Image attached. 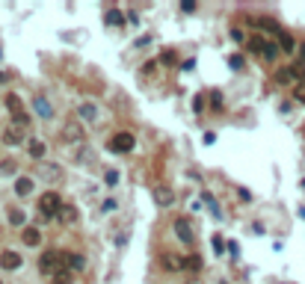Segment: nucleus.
I'll return each instance as SVG.
<instances>
[{
    "instance_id": "1",
    "label": "nucleus",
    "mask_w": 305,
    "mask_h": 284,
    "mask_svg": "<svg viewBox=\"0 0 305 284\" xmlns=\"http://www.w3.org/2000/svg\"><path fill=\"white\" fill-rule=\"evenodd\" d=\"M60 210H63V198H60V192H57V189H48V192L39 198V222L57 219Z\"/></svg>"
},
{
    "instance_id": "2",
    "label": "nucleus",
    "mask_w": 305,
    "mask_h": 284,
    "mask_svg": "<svg viewBox=\"0 0 305 284\" xmlns=\"http://www.w3.org/2000/svg\"><path fill=\"white\" fill-rule=\"evenodd\" d=\"M134 145H136V139H134V133H128V130H122V133H113V139H110V151L113 154H128V151H134Z\"/></svg>"
},
{
    "instance_id": "3",
    "label": "nucleus",
    "mask_w": 305,
    "mask_h": 284,
    "mask_svg": "<svg viewBox=\"0 0 305 284\" xmlns=\"http://www.w3.org/2000/svg\"><path fill=\"white\" fill-rule=\"evenodd\" d=\"M63 139H66V142H74V145H83V142H86V130H83V125H80L77 119H71V122L63 125Z\"/></svg>"
},
{
    "instance_id": "4",
    "label": "nucleus",
    "mask_w": 305,
    "mask_h": 284,
    "mask_svg": "<svg viewBox=\"0 0 305 284\" xmlns=\"http://www.w3.org/2000/svg\"><path fill=\"white\" fill-rule=\"evenodd\" d=\"M60 257H63V252H57V249H48V252L39 257V269L48 275V272H57L60 269Z\"/></svg>"
},
{
    "instance_id": "5",
    "label": "nucleus",
    "mask_w": 305,
    "mask_h": 284,
    "mask_svg": "<svg viewBox=\"0 0 305 284\" xmlns=\"http://www.w3.org/2000/svg\"><path fill=\"white\" fill-rule=\"evenodd\" d=\"M74 160L80 163V166H86V169H92V166H98V154L83 142V145H77V151H74Z\"/></svg>"
},
{
    "instance_id": "6",
    "label": "nucleus",
    "mask_w": 305,
    "mask_h": 284,
    "mask_svg": "<svg viewBox=\"0 0 305 284\" xmlns=\"http://www.w3.org/2000/svg\"><path fill=\"white\" fill-rule=\"evenodd\" d=\"M175 234H178L181 243H193V240H196V234H193V222L187 219V216L175 219Z\"/></svg>"
},
{
    "instance_id": "7",
    "label": "nucleus",
    "mask_w": 305,
    "mask_h": 284,
    "mask_svg": "<svg viewBox=\"0 0 305 284\" xmlns=\"http://www.w3.org/2000/svg\"><path fill=\"white\" fill-rule=\"evenodd\" d=\"M39 175H42L48 184H60V181H63V169H60L57 163H45V166H39Z\"/></svg>"
},
{
    "instance_id": "8",
    "label": "nucleus",
    "mask_w": 305,
    "mask_h": 284,
    "mask_svg": "<svg viewBox=\"0 0 305 284\" xmlns=\"http://www.w3.org/2000/svg\"><path fill=\"white\" fill-rule=\"evenodd\" d=\"M63 263H66L68 272H80L86 266V257L83 254H74V252H63Z\"/></svg>"
},
{
    "instance_id": "9",
    "label": "nucleus",
    "mask_w": 305,
    "mask_h": 284,
    "mask_svg": "<svg viewBox=\"0 0 305 284\" xmlns=\"http://www.w3.org/2000/svg\"><path fill=\"white\" fill-rule=\"evenodd\" d=\"M125 21H128V15L122 9H107L104 12V24L107 27H125Z\"/></svg>"
},
{
    "instance_id": "10",
    "label": "nucleus",
    "mask_w": 305,
    "mask_h": 284,
    "mask_svg": "<svg viewBox=\"0 0 305 284\" xmlns=\"http://www.w3.org/2000/svg\"><path fill=\"white\" fill-rule=\"evenodd\" d=\"M0 266H3V269H18V266H21V254L12 252V249H3V252H0Z\"/></svg>"
},
{
    "instance_id": "11",
    "label": "nucleus",
    "mask_w": 305,
    "mask_h": 284,
    "mask_svg": "<svg viewBox=\"0 0 305 284\" xmlns=\"http://www.w3.org/2000/svg\"><path fill=\"white\" fill-rule=\"evenodd\" d=\"M21 243H24V246H39V243H42V231H39L36 225L21 228Z\"/></svg>"
},
{
    "instance_id": "12",
    "label": "nucleus",
    "mask_w": 305,
    "mask_h": 284,
    "mask_svg": "<svg viewBox=\"0 0 305 284\" xmlns=\"http://www.w3.org/2000/svg\"><path fill=\"white\" fill-rule=\"evenodd\" d=\"M154 201H157V207H172L175 204V192L169 187H157L154 189Z\"/></svg>"
},
{
    "instance_id": "13",
    "label": "nucleus",
    "mask_w": 305,
    "mask_h": 284,
    "mask_svg": "<svg viewBox=\"0 0 305 284\" xmlns=\"http://www.w3.org/2000/svg\"><path fill=\"white\" fill-rule=\"evenodd\" d=\"M3 142H6V145H21V142H24V130L15 127V125H9L6 130H3Z\"/></svg>"
},
{
    "instance_id": "14",
    "label": "nucleus",
    "mask_w": 305,
    "mask_h": 284,
    "mask_svg": "<svg viewBox=\"0 0 305 284\" xmlns=\"http://www.w3.org/2000/svg\"><path fill=\"white\" fill-rule=\"evenodd\" d=\"M77 116H80L83 122H98V107H95V104H80V107H77Z\"/></svg>"
},
{
    "instance_id": "15",
    "label": "nucleus",
    "mask_w": 305,
    "mask_h": 284,
    "mask_svg": "<svg viewBox=\"0 0 305 284\" xmlns=\"http://www.w3.org/2000/svg\"><path fill=\"white\" fill-rule=\"evenodd\" d=\"M33 192V178H27V175H21L18 181H15V195H21V198H27Z\"/></svg>"
},
{
    "instance_id": "16",
    "label": "nucleus",
    "mask_w": 305,
    "mask_h": 284,
    "mask_svg": "<svg viewBox=\"0 0 305 284\" xmlns=\"http://www.w3.org/2000/svg\"><path fill=\"white\" fill-rule=\"evenodd\" d=\"M278 51H284V54H293L296 51V42H293V36L290 33H278Z\"/></svg>"
},
{
    "instance_id": "17",
    "label": "nucleus",
    "mask_w": 305,
    "mask_h": 284,
    "mask_svg": "<svg viewBox=\"0 0 305 284\" xmlns=\"http://www.w3.org/2000/svg\"><path fill=\"white\" fill-rule=\"evenodd\" d=\"M36 113H39L42 119H51V116H54V110H51V104L45 101V95H36Z\"/></svg>"
},
{
    "instance_id": "18",
    "label": "nucleus",
    "mask_w": 305,
    "mask_h": 284,
    "mask_svg": "<svg viewBox=\"0 0 305 284\" xmlns=\"http://www.w3.org/2000/svg\"><path fill=\"white\" fill-rule=\"evenodd\" d=\"M181 266L199 272V269H202V257H199V254H187V257H181Z\"/></svg>"
},
{
    "instance_id": "19",
    "label": "nucleus",
    "mask_w": 305,
    "mask_h": 284,
    "mask_svg": "<svg viewBox=\"0 0 305 284\" xmlns=\"http://www.w3.org/2000/svg\"><path fill=\"white\" fill-rule=\"evenodd\" d=\"M9 222H12L15 228H27V213L18 210V207H12V210H9Z\"/></svg>"
},
{
    "instance_id": "20",
    "label": "nucleus",
    "mask_w": 305,
    "mask_h": 284,
    "mask_svg": "<svg viewBox=\"0 0 305 284\" xmlns=\"http://www.w3.org/2000/svg\"><path fill=\"white\" fill-rule=\"evenodd\" d=\"M57 219L63 222V225H74V222H77V210H74V207H63Z\"/></svg>"
},
{
    "instance_id": "21",
    "label": "nucleus",
    "mask_w": 305,
    "mask_h": 284,
    "mask_svg": "<svg viewBox=\"0 0 305 284\" xmlns=\"http://www.w3.org/2000/svg\"><path fill=\"white\" fill-rule=\"evenodd\" d=\"M6 110H9L12 116L24 113V110H21V98H18V95H6Z\"/></svg>"
},
{
    "instance_id": "22",
    "label": "nucleus",
    "mask_w": 305,
    "mask_h": 284,
    "mask_svg": "<svg viewBox=\"0 0 305 284\" xmlns=\"http://www.w3.org/2000/svg\"><path fill=\"white\" fill-rule=\"evenodd\" d=\"M45 151H48V148H45V142H42V139H33V142H30V157H33V160H42V157H45Z\"/></svg>"
},
{
    "instance_id": "23",
    "label": "nucleus",
    "mask_w": 305,
    "mask_h": 284,
    "mask_svg": "<svg viewBox=\"0 0 305 284\" xmlns=\"http://www.w3.org/2000/svg\"><path fill=\"white\" fill-rule=\"evenodd\" d=\"M290 80H296V77H293V68H278V71H275V83L284 86V83H290Z\"/></svg>"
},
{
    "instance_id": "24",
    "label": "nucleus",
    "mask_w": 305,
    "mask_h": 284,
    "mask_svg": "<svg viewBox=\"0 0 305 284\" xmlns=\"http://www.w3.org/2000/svg\"><path fill=\"white\" fill-rule=\"evenodd\" d=\"M15 172H18L15 160H0V175H15Z\"/></svg>"
},
{
    "instance_id": "25",
    "label": "nucleus",
    "mask_w": 305,
    "mask_h": 284,
    "mask_svg": "<svg viewBox=\"0 0 305 284\" xmlns=\"http://www.w3.org/2000/svg\"><path fill=\"white\" fill-rule=\"evenodd\" d=\"M30 122H33V119H30L27 113H18V116H12V125L21 127V130H24V127H30Z\"/></svg>"
},
{
    "instance_id": "26",
    "label": "nucleus",
    "mask_w": 305,
    "mask_h": 284,
    "mask_svg": "<svg viewBox=\"0 0 305 284\" xmlns=\"http://www.w3.org/2000/svg\"><path fill=\"white\" fill-rule=\"evenodd\" d=\"M54 284H71V272L68 269H57L54 272Z\"/></svg>"
},
{
    "instance_id": "27",
    "label": "nucleus",
    "mask_w": 305,
    "mask_h": 284,
    "mask_svg": "<svg viewBox=\"0 0 305 284\" xmlns=\"http://www.w3.org/2000/svg\"><path fill=\"white\" fill-rule=\"evenodd\" d=\"M249 48H252V51H255V54H264V48H267V42H264V39H258V36H255V39H252V42H249Z\"/></svg>"
},
{
    "instance_id": "28",
    "label": "nucleus",
    "mask_w": 305,
    "mask_h": 284,
    "mask_svg": "<svg viewBox=\"0 0 305 284\" xmlns=\"http://www.w3.org/2000/svg\"><path fill=\"white\" fill-rule=\"evenodd\" d=\"M275 54H278V48H275L272 42H267V48H264V54H261V57H264V60H275Z\"/></svg>"
},
{
    "instance_id": "29",
    "label": "nucleus",
    "mask_w": 305,
    "mask_h": 284,
    "mask_svg": "<svg viewBox=\"0 0 305 284\" xmlns=\"http://www.w3.org/2000/svg\"><path fill=\"white\" fill-rule=\"evenodd\" d=\"M160 63H163V65H172V63H178V54H175V51H163V57H160Z\"/></svg>"
},
{
    "instance_id": "30",
    "label": "nucleus",
    "mask_w": 305,
    "mask_h": 284,
    "mask_svg": "<svg viewBox=\"0 0 305 284\" xmlns=\"http://www.w3.org/2000/svg\"><path fill=\"white\" fill-rule=\"evenodd\" d=\"M228 65H231L234 71H240V68H243V57H240V54H231V57H228Z\"/></svg>"
},
{
    "instance_id": "31",
    "label": "nucleus",
    "mask_w": 305,
    "mask_h": 284,
    "mask_svg": "<svg viewBox=\"0 0 305 284\" xmlns=\"http://www.w3.org/2000/svg\"><path fill=\"white\" fill-rule=\"evenodd\" d=\"M210 246H213V252L219 254V252H222V249H225V240H222V237H219V234H216V237H213V240H210Z\"/></svg>"
},
{
    "instance_id": "32",
    "label": "nucleus",
    "mask_w": 305,
    "mask_h": 284,
    "mask_svg": "<svg viewBox=\"0 0 305 284\" xmlns=\"http://www.w3.org/2000/svg\"><path fill=\"white\" fill-rule=\"evenodd\" d=\"M210 107H213V110L222 107V92H210Z\"/></svg>"
},
{
    "instance_id": "33",
    "label": "nucleus",
    "mask_w": 305,
    "mask_h": 284,
    "mask_svg": "<svg viewBox=\"0 0 305 284\" xmlns=\"http://www.w3.org/2000/svg\"><path fill=\"white\" fill-rule=\"evenodd\" d=\"M163 266H166V269H184V266L178 263V257H163Z\"/></svg>"
},
{
    "instance_id": "34",
    "label": "nucleus",
    "mask_w": 305,
    "mask_h": 284,
    "mask_svg": "<svg viewBox=\"0 0 305 284\" xmlns=\"http://www.w3.org/2000/svg\"><path fill=\"white\" fill-rule=\"evenodd\" d=\"M293 98H296L299 104H305V80L299 83V86H296V89H293Z\"/></svg>"
},
{
    "instance_id": "35",
    "label": "nucleus",
    "mask_w": 305,
    "mask_h": 284,
    "mask_svg": "<svg viewBox=\"0 0 305 284\" xmlns=\"http://www.w3.org/2000/svg\"><path fill=\"white\" fill-rule=\"evenodd\" d=\"M196 9H199L196 0H184V3H181V12H196Z\"/></svg>"
},
{
    "instance_id": "36",
    "label": "nucleus",
    "mask_w": 305,
    "mask_h": 284,
    "mask_svg": "<svg viewBox=\"0 0 305 284\" xmlns=\"http://www.w3.org/2000/svg\"><path fill=\"white\" fill-rule=\"evenodd\" d=\"M104 178H107V184H110V187H113V184H116V181H119V172H116V169H110V172H107V175H104Z\"/></svg>"
},
{
    "instance_id": "37",
    "label": "nucleus",
    "mask_w": 305,
    "mask_h": 284,
    "mask_svg": "<svg viewBox=\"0 0 305 284\" xmlns=\"http://www.w3.org/2000/svg\"><path fill=\"white\" fill-rule=\"evenodd\" d=\"M231 39H234V42H243V30H240V27H231Z\"/></svg>"
},
{
    "instance_id": "38",
    "label": "nucleus",
    "mask_w": 305,
    "mask_h": 284,
    "mask_svg": "<svg viewBox=\"0 0 305 284\" xmlns=\"http://www.w3.org/2000/svg\"><path fill=\"white\" fill-rule=\"evenodd\" d=\"M145 45H151V36H142V39L136 42V48H145Z\"/></svg>"
},
{
    "instance_id": "39",
    "label": "nucleus",
    "mask_w": 305,
    "mask_h": 284,
    "mask_svg": "<svg viewBox=\"0 0 305 284\" xmlns=\"http://www.w3.org/2000/svg\"><path fill=\"white\" fill-rule=\"evenodd\" d=\"M113 207H116V201H104V204H101V210H104V213H110Z\"/></svg>"
},
{
    "instance_id": "40",
    "label": "nucleus",
    "mask_w": 305,
    "mask_h": 284,
    "mask_svg": "<svg viewBox=\"0 0 305 284\" xmlns=\"http://www.w3.org/2000/svg\"><path fill=\"white\" fill-rule=\"evenodd\" d=\"M154 68H157V63H145V65H142V71H145V74H151Z\"/></svg>"
},
{
    "instance_id": "41",
    "label": "nucleus",
    "mask_w": 305,
    "mask_h": 284,
    "mask_svg": "<svg viewBox=\"0 0 305 284\" xmlns=\"http://www.w3.org/2000/svg\"><path fill=\"white\" fill-rule=\"evenodd\" d=\"M299 60H302V65H305V45H299Z\"/></svg>"
},
{
    "instance_id": "42",
    "label": "nucleus",
    "mask_w": 305,
    "mask_h": 284,
    "mask_svg": "<svg viewBox=\"0 0 305 284\" xmlns=\"http://www.w3.org/2000/svg\"><path fill=\"white\" fill-rule=\"evenodd\" d=\"M6 77H9V74H6V71H0V83H3V80H6Z\"/></svg>"
},
{
    "instance_id": "43",
    "label": "nucleus",
    "mask_w": 305,
    "mask_h": 284,
    "mask_svg": "<svg viewBox=\"0 0 305 284\" xmlns=\"http://www.w3.org/2000/svg\"><path fill=\"white\" fill-rule=\"evenodd\" d=\"M302 189H305V181H302Z\"/></svg>"
},
{
    "instance_id": "44",
    "label": "nucleus",
    "mask_w": 305,
    "mask_h": 284,
    "mask_svg": "<svg viewBox=\"0 0 305 284\" xmlns=\"http://www.w3.org/2000/svg\"><path fill=\"white\" fill-rule=\"evenodd\" d=\"M0 284H3V281H0Z\"/></svg>"
}]
</instances>
